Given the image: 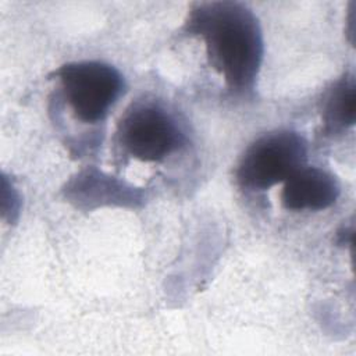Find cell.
I'll list each match as a JSON object with an SVG mask.
<instances>
[{"label":"cell","mask_w":356,"mask_h":356,"mask_svg":"<svg viewBox=\"0 0 356 356\" xmlns=\"http://www.w3.org/2000/svg\"><path fill=\"white\" fill-rule=\"evenodd\" d=\"M74 115L86 124L103 121L125 89L117 68L102 61H76L51 74Z\"/></svg>","instance_id":"cell-3"},{"label":"cell","mask_w":356,"mask_h":356,"mask_svg":"<svg viewBox=\"0 0 356 356\" xmlns=\"http://www.w3.org/2000/svg\"><path fill=\"white\" fill-rule=\"evenodd\" d=\"M117 136L131 157L146 163L163 161L185 142L172 115L154 104H139L128 110L118 125Z\"/></svg>","instance_id":"cell-4"},{"label":"cell","mask_w":356,"mask_h":356,"mask_svg":"<svg viewBox=\"0 0 356 356\" xmlns=\"http://www.w3.org/2000/svg\"><path fill=\"white\" fill-rule=\"evenodd\" d=\"M356 82L352 72H345L323 95L321 122L323 134L334 136L355 125Z\"/></svg>","instance_id":"cell-7"},{"label":"cell","mask_w":356,"mask_h":356,"mask_svg":"<svg viewBox=\"0 0 356 356\" xmlns=\"http://www.w3.org/2000/svg\"><path fill=\"white\" fill-rule=\"evenodd\" d=\"M184 32L203 40L207 58L236 96L253 92L261 67L264 43L254 13L238 1L195 3Z\"/></svg>","instance_id":"cell-1"},{"label":"cell","mask_w":356,"mask_h":356,"mask_svg":"<svg viewBox=\"0 0 356 356\" xmlns=\"http://www.w3.org/2000/svg\"><path fill=\"white\" fill-rule=\"evenodd\" d=\"M64 196L81 209L102 206L136 207L143 200V191L90 167L70 179L64 189Z\"/></svg>","instance_id":"cell-5"},{"label":"cell","mask_w":356,"mask_h":356,"mask_svg":"<svg viewBox=\"0 0 356 356\" xmlns=\"http://www.w3.org/2000/svg\"><path fill=\"white\" fill-rule=\"evenodd\" d=\"M348 234L349 235V238H352V229L350 231H343V234ZM341 235V234H339ZM343 241H345V235H341V243H343Z\"/></svg>","instance_id":"cell-8"},{"label":"cell","mask_w":356,"mask_h":356,"mask_svg":"<svg viewBox=\"0 0 356 356\" xmlns=\"http://www.w3.org/2000/svg\"><path fill=\"white\" fill-rule=\"evenodd\" d=\"M339 196L338 179L318 167L303 165L284 184L281 203L286 210H324L331 207Z\"/></svg>","instance_id":"cell-6"},{"label":"cell","mask_w":356,"mask_h":356,"mask_svg":"<svg viewBox=\"0 0 356 356\" xmlns=\"http://www.w3.org/2000/svg\"><path fill=\"white\" fill-rule=\"evenodd\" d=\"M307 160V142L289 129H278L257 138L243 152L236 181L249 191H266L285 182Z\"/></svg>","instance_id":"cell-2"}]
</instances>
